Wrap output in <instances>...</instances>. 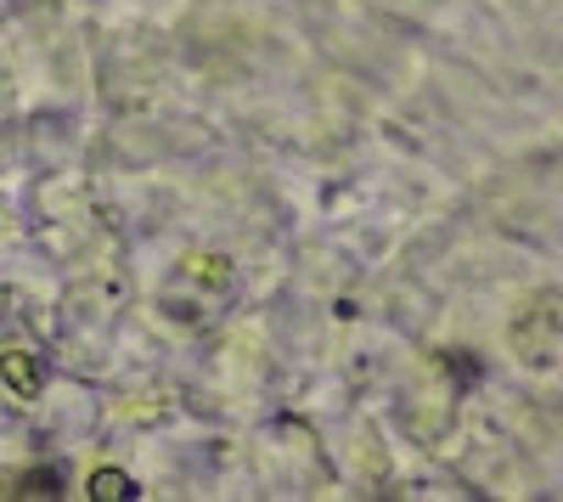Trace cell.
I'll return each mask as SVG.
<instances>
[{
    "label": "cell",
    "instance_id": "1",
    "mask_svg": "<svg viewBox=\"0 0 563 502\" xmlns=\"http://www.w3.org/2000/svg\"><path fill=\"white\" fill-rule=\"evenodd\" d=\"M512 350H519L530 368H552V356H558V294H541L530 310H519Z\"/></svg>",
    "mask_w": 563,
    "mask_h": 502
},
{
    "label": "cell",
    "instance_id": "2",
    "mask_svg": "<svg viewBox=\"0 0 563 502\" xmlns=\"http://www.w3.org/2000/svg\"><path fill=\"white\" fill-rule=\"evenodd\" d=\"M0 373H7V384H12L23 401H34V395L45 390V361H40L34 350H23V345L0 350Z\"/></svg>",
    "mask_w": 563,
    "mask_h": 502
},
{
    "label": "cell",
    "instance_id": "4",
    "mask_svg": "<svg viewBox=\"0 0 563 502\" xmlns=\"http://www.w3.org/2000/svg\"><path fill=\"white\" fill-rule=\"evenodd\" d=\"M68 491V474L63 469H29L18 480V496H63Z\"/></svg>",
    "mask_w": 563,
    "mask_h": 502
},
{
    "label": "cell",
    "instance_id": "3",
    "mask_svg": "<svg viewBox=\"0 0 563 502\" xmlns=\"http://www.w3.org/2000/svg\"><path fill=\"white\" fill-rule=\"evenodd\" d=\"M85 496H97V502H130V496H141V491H135L130 474H119V469H97V474H90V491H85Z\"/></svg>",
    "mask_w": 563,
    "mask_h": 502
}]
</instances>
